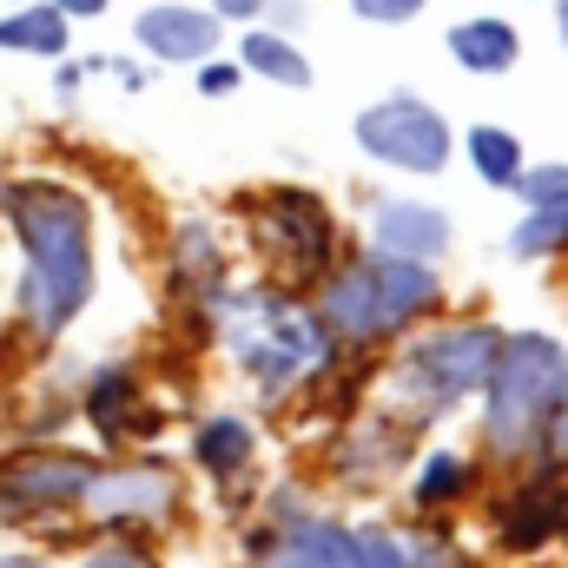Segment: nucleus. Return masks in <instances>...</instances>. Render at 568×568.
I'll use <instances>...</instances> for the list:
<instances>
[{
  "instance_id": "2eb2a0df",
  "label": "nucleus",
  "mask_w": 568,
  "mask_h": 568,
  "mask_svg": "<svg viewBox=\"0 0 568 568\" xmlns=\"http://www.w3.org/2000/svg\"><path fill=\"white\" fill-rule=\"evenodd\" d=\"M469 159L489 185H516L523 179V145L509 140L503 126H469Z\"/></svg>"
},
{
  "instance_id": "aec40b11",
  "label": "nucleus",
  "mask_w": 568,
  "mask_h": 568,
  "mask_svg": "<svg viewBox=\"0 0 568 568\" xmlns=\"http://www.w3.org/2000/svg\"><path fill=\"white\" fill-rule=\"evenodd\" d=\"M516 192H523V205H562L568 199V165H529V172L516 179Z\"/></svg>"
},
{
  "instance_id": "39448f33",
  "label": "nucleus",
  "mask_w": 568,
  "mask_h": 568,
  "mask_svg": "<svg viewBox=\"0 0 568 568\" xmlns=\"http://www.w3.org/2000/svg\"><path fill=\"white\" fill-rule=\"evenodd\" d=\"M93 476L100 469L80 463V456H27V463H7L0 469V529H20L33 516H53V509L87 503Z\"/></svg>"
},
{
  "instance_id": "423d86ee",
  "label": "nucleus",
  "mask_w": 568,
  "mask_h": 568,
  "mask_svg": "<svg viewBox=\"0 0 568 568\" xmlns=\"http://www.w3.org/2000/svg\"><path fill=\"white\" fill-rule=\"evenodd\" d=\"M133 40H140L152 60H172V67H199V60H212V47H219V13H205V7H145L140 20H133Z\"/></svg>"
},
{
  "instance_id": "0eeeda50",
  "label": "nucleus",
  "mask_w": 568,
  "mask_h": 568,
  "mask_svg": "<svg viewBox=\"0 0 568 568\" xmlns=\"http://www.w3.org/2000/svg\"><path fill=\"white\" fill-rule=\"evenodd\" d=\"M87 503L106 516V523H133V516H159L172 509V476L165 469H100Z\"/></svg>"
},
{
  "instance_id": "5701e85b",
  "label": "nucleus",
  "mask_w": 568,
  "mask_h": 568,
  "mask_svg": "<svg viewBox=\"0 0 568 568\" xmlns=\"http://www.w3.org/2000/svg\"><path fill=\"white\" fill-rule=\"evenodd\" d=\"M87 568H152V562H145L133 542H106V549H93V556H87Z\"/></svg>"
},
{
  "instance_id": "b1692460",
  "label": "nucleus",
  "mask_w": 568,
  "mask_h": 568,
  "mask_svg": "<svg viewBox=\"0 0 568 568\" xmlns=\"http://www.w3.org/2000/svg\"><path fill=\"white\" fill-rule=\"evenodd\" d=\"M232 87H239L232 60H199V93H232Z\"/></svg>"
},
{
  "instance_id": "393cba45",
  "label": "nucleus",
  "mask_w": 568,
  "mask_h": 568,
  "mask_svg": "<svg viewBox=\"0 0 568 568\" xmlns=\"http://www.w3.org/2000/svg\"><path fill=\"white\" fill-rule=\"evenodd\" d=\"M265 7H272V0H212V13H219V20H258Z\"/></svg>"
},
{
  "instance_id": "dca6fc26",
  "label": "nucleus",
  "mask_w": 568,
  "mask_h": 568,
  "mask_svg": "<svg viewBox=\"0 0 568 568\" xmlns=\"http://www.w3.org/2000/svg\"><path fill=\"white\" fill-rule=\"evenodd\" d=\"M556 245H568V199L562 205H536V212L509 232V252H516V258H542V252H556Z\"/></svg>"
},
{
  "instance_id": "a211bd4d",
  "label": "nucleus",
  "mask_w": 568,
  "mask_h": 568,
  "mask_svg": "<svg viewBox=\"0 0 568 568\" xmlns=\"http://www.w3.org/2000/svg\"><path fill=\"white\" fill-rule=\"evenodd\" d=\"M556 516H562V503H556L549 489H529V496L509 509V542H542V536L556 529Z\"/></svg>"
},
{
  "instance_id": "7ed1b4c3",
  "label": "nucleus",
  "mask_w": 568,
  "mask_h": 568,
  "mask_svg": "<svg viewBox=\"0 0 568 568\" xmlns=\"http://www.w3.org/2000/svg\"><path fill=\"white\" fill-rule=\"evenodd\" d=\"M357 145L371 159H384V165H404V172H443L449 126H443V113L424 106L417 93H390L371 113H357Z\"/></svg>"
},
{
  "instance_id": "1a4fd4ad",
  "label": "nucleus",
  "mask_w": 568,
  "mask_h": 568,
  "mask_svg": "<svg viewBox=\"0 0 568 568\" xmlns=\"http://www.w3.org/2000/svg\"><path fill=\"white\" fill-rule=\"evenodd\" d=\"M377 245L390 252V258H443V245H449V219L436 212V205H384L377 212Z\"/></svg>"
},
{
  "instance_id": "6e6552de",
  "label": "nucleus",
  "mask_w": 568,
  "mask_h": 568,
  "mask_svg": "<svg viewBox=\"0 0 568 568\" xmlns=\"http://www.w3.org/2000/svg\"><path fill=\"white\" fill-rule=\"evenodd\" d=\"M73 20L53 0H20L0 13V53H33V60H67Z\"/></svg>"
},
{
  "instance_id": "9b49d317",
  "label": "nucleus",
  "mask_w": 568,
  "mask_h": 568,
  "mask_svg": "<svg viewBox=\"0 0 568 568\" xmlns=\"http://www.w3.org/2000/svg\"><path fill=\"white\" fill-rule=\"evenodd\" d=\"M449 53H456V67H469V73H509L516 53H523V40H516L509 20L476 13V20H456V27H449Z\"/></svg>"
},
{
  "instance_id": "f257e3e1",
  "label": "nucleus",
  "mask_w": 568,
  "mask_h": 568,
  "mask_svg": "<svg viewBox=\"0 0 568 568\" xmlns=\"http://www.w3.org/2000/svg\"><path fill=\"white\" fill-rule=\"evenodd\" d=\"M0 212L27 258L13 311L33 337H60L93 297V212L60 179H7Z\"/></svg>"
},
{
  "instance_id": "f8f14e48",
  "label": "nucleus",
  "mask_w": 568,
  "mask_h": 568,
  "mask_svg": "<svg viewBox=\"0 0 568 568\" xmlns=\"http://www.w3.org/2000/svg\"><path fill=\"white\" fill-rule=\"evenodd\" d=\"M265 568H364V562H357V536H344L331 523H297L272 549Z\"/></svg>"
},
{
  "instance_id": "bb28decb",
  "label": "nucleus",
  "mask_w": 568,
  "mask_h": 568,
  "mask_svg": "<svg viewBox=\"0 0 568 568\" xmlns=\"http://www.w3.org/2000/svg\"><path fill=\"white\" fill-rule=\"evenodd\" d=\"M53 7H60L67 20H100V13H106L113 0H53Z\"/></svg>"
},
{
  "instance_id": "9d476101",
  "label": "nucleus",
  "mask_w": 568,
  "mask_h": 568,
  "mask_svg": "<svg viewBox=\"0 0 568 568\" xmlns=\"http://www.w3.org/2000/svg\"><path fill=\"white\" fill-rule=\"evenodd\" d=\"M324 324L344 331V337H377V331H384V304H377V272H371V258L351 265V272H337V284L324 291Z\"/></svg>"
},
{
  "instance_id": "cd10ccee",
  "label": "nucleus",
  "mask_w": 568,
  "mask_h": 568,
  "mask_svg": "<svg viewBox=\"0 0 568 568\" xmlns=\"http://www.w3.org/2000/svg\"><path fill=\"white\" fill-rule=\"evenodd\" d=\"M556 449L568 456V397H562V410H556Z\"/></svg>"
},
{
  "instance_id": "c85d7f7f",
  "label": "nucleus",
  "mask_w": 568,
  "mask_h": 568,
  "mask_svg": "<svg viewBox=\"0 0 568 568\" xmlns=\"http://www.w3.org/2000/svg\"><path fill=\"white\" fill-rule=\"evenodd\" d=\"M0 568H47V562H33V556H0Z\"/></svg>"
},
{
  "instance_id": "7c9ffc66",
  "label": "nucleus",
  "mask_w": 568,
  "mask_h": 568,
  "mask_svg": "<svg viewBox=\"0 0 568 568\" xmlns=\"http://www.w3.org/2000/svg\"><path fill=\"white\" fill-rule=\"evenodd\" d=\"M7 7H20V0H7Z\"/></svg>"
},
{
  "instance_id": "f03ea898",
  "label": "nucleus",
  "mask_w": 568,
  "mask_h": 568,
  "mask_svg": "<svg viewBox=\"0 0 568 568\" xmlns=\"http://www.w3.org/2000/svg\"><path fill=\"white\" fill-rule=\"evenodd\" d=\"M568 397V357L549 337H509L489 364V436L503 449L529 443L549 424V410H562Z\"/></svg>"
},
{
  "instance_id": "20e7f679",
  "label": "nucleus",
  "mask_w": 568,
  "mask_h": 568,
  "mask_svg": "<svg viewBox=\"0 0 568 568\" xmlns=\"http://www.w3.org/2000/svg\"><path fill=\"white\" fill-rule=\"evenodd\" d=\"M496 351H503V337H496L489 324L436 331V337H424V344L404 357V384H410L417 397L449 404V397H463L469 384H489V364H496Z\"/></svg>"
},
{
  "instance_id": "412c9836",
  "label": "nucleus",
  "mask_w": 568,
  "mask_h": 568,
  "mask_svg": "<svg viewBox=\"0 0 568 568\" xmlns=\"http://www.w3.org/2000/svg\"><path fill=\"white\" fill-rule=\"evenodd\" d=\"M357 562H364V568H417L397 542H390V536H377V529H364V536H357Z\"/></svg>"
},
{
  "instance_id": "f3484780",
  "label": "nucleus",
  "mask_w": 568,
  "mask_h": 568,
  "mask_svg": "<svg viewBox=\"0 0 568 568\" xmlns=\"http://www.w3.org/2000/svg\"><path fill=\"white\" fill-rule=\"evenodd\" d=\"M126 410H133V377H126L120 364H106V371L93 377V390H87V417L100 429H120Z\"/></svg>"
},
{
  "instance_id": "6ab92c4d",
  "label": "nucleus",
  "mask_w": 568,
  "mask_h": 568,
  "mask_svg": "<svg viewBox=\"0 0 568 568\" xmlns=\"http://www.w3.org/2000/svg\"><path fill=\"white\" fill-rule=\"evenodd\" d=\"M469 489V463L463 456H429V469L417 476V503H449V496H463Z\"/></svg>"
},
{
  "instance_id": "c756f323",
  "label": "nucleus",
  "mask_w": 568,
  "mask_h": 568,
  "mask_svg": "<svg viewBox=\"0 0 568 568\" xmlns=\"http://www.w3.org/2000/svg\"><path fill=\"white\" fill-rule=\"evenodd\" d=\"M562 40H568V0H562Z\"/></svg>"
},
{
  "instance_id": "4468645a",
  "label": "nucleus",
  "mask_w": 568,
  "mask_h": 568,
  "mask_svg": "<svg viewBox=\"0 0 568 568\" xmlns=\"http://www.w3.org/2000/svg\"><path fill=\"white\" fill-rule=\"evenodd\" d=\"M192 449H199V463H205L212 476H232V469H245V456H252V424H245V417H205L199 436H192Z\"/></svg>"
},
{
  "instance_id": "4be33fe9",
  "label": "nucleus",
  "mask_w": 568,
  "mask_h": 568,
  "mask_svg": "<svg viewBox=\"0 0 568 568\" xmlns=\"http://www.w3.org/2000/svg\"><path fill=\"white\" fill-rule=\"evenodd\" d=\"M351 7H357V20H377V27H397V20L424 13V0H351Z\"/></svg>"
},
{
  "instance_id": "a878e982",
  "label": "nucleus",
  "mask_w": 568,
  "mask_h": 568,
  "mask_svg": "<svg viewBox=\"0 0 568 568\" xmlns=\"http://www.w3.org/2000/svg\"><path fill=\"white\" fill-rule=\"evenodd\" d=\"M87 73H93V67H80V60H60V73H53V87H60V93H67V100H73V93H80V80H87Z\"/></svg>"
},
{
  "instance_id": "ddd939ff",
  "label": "nucleus",
  "mask_w": 568,
  "mask_h": 568,
  "mask_svg": "<svg viewBox=\"0 0 568 568\" xmlns=\"http://www.w3.org/2000/svg\"><path fill=\"white\" fill-rule=\"evenodd\" d=\"M239 60L252 67V73H265V80H278V87H311V67H304V53L284 40V33H245L239 40Z\"/></svg>"
}]
</instances>
